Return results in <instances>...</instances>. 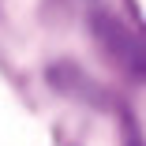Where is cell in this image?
I'll return each instance as SVG.
<instances>
[{
	"label": "cell",
	"mask_w": 146,
	"mask_h": 146,
	"mask_svg": "<svg viewBox=\"0 0 146 146\" xmlns=\"http://www.w3.org/2000/svg\"><path fill=\"white\" fill-rule=\"evenodd\" d=\"M90 34L112 68H120L135 82H146V34H139L131 23H124L112 11L90 15Z\"/></svg>",
	"instance_id": "1"
}]
</instances>
